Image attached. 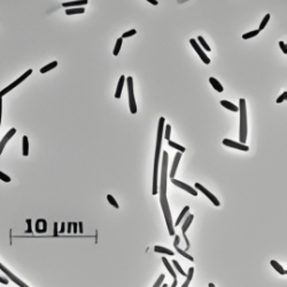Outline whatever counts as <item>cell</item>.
I'll return each instance as SVG.
<instances>
[{
	"mask_svg": "<svg viewBox=\"0 0 287 287\" xmlns=\"http://www.w3.org/2000/svg\"><path fill=\"white\" fill-rule=\"evenodd\" d=\"M223 144H224L225 146H228V147H232V148H237V150H243V152H247V150H249V147L246 146V145L240 144V143H235V141L230 140V139H224V140H223Z\"/></svg>",
	"mask_w": 287,
	"mask_h": 287,
	"instance_id": "cell-8",
	"label": "cell"
},
{
	"mask_svg": "<svg viewBox=\"0 0 287 287\" xmlns=\"http://www.w3.org/2000/svg\"><path fill=\"white\" fill-rule=\"evenodd\" d=\"M56 65H58V62H56V61H53V62L48 63V65H45V67H43V68L40 69V72H41V74H45V72H47V71H50V70H52V69H54Z\"/></svg>",
	"mask_w": 287,
	"mask_h": 287,
	"instance_id": "cell-19",
	"label": "cell"
},
{
	"mask_svg": "<svg viewBox=\"0 0 287 287\" xmlns=\"http://www.w3.org/2000/svg\"><path fill=\"white\" fill-rule=\"evenodd\" d=\"M198 40H199V43H200V44H201V46H203V48H204V50H206V51H207V52H209V51H210V50H211V48H210V47H209V45H208V44H207V43H206V40L203 39V37H202V36H199V37H198Z\"/></svg>",
	"mask_w": 287,
	"mask_h": 287,
	"instance_id": "cell-31",
	"label": "cell"
},
{
	"mask_svg": "<svg viewBox=\"0 0 287 287\" xmlns=\"http://www.w3.org/2000/svg\"><path fill=\"white\" fill-rule=\"evenodd\" d=\"M177 286V279L175 278V280H174V282H172V285H171V287H176Z\"/></svg>",
	"mask_w": 287,
	"mask_h": 287,
	"instance_id": "cell-49",
	"label": "cell"
},
{
	"mask_svg": "<svg viewBox=\"0 0 287 287\" xmlns=\"http://www.w3.org/2000/svg\"><path fill=\"white\" fill-rule=\"evenodd\" d=\"M122 41H123V38H118L117 41H116V45H115V48H114V55L116 56V55H118V53H119V50H121V46H122Z\"/></svg>",
	"mask_w": 287,
	"mask_h": 287,
	"instance_id": "cell-28",
	"label": "cell"
},
{
	"mask_svg": "<svg viewBox=\"0 0 287 287\" xmlns=\"http://www.w3.org/2000/svg\"><path fill=\"white\" fill-rule=\"evenodd\" d=\"M239 113H240V144L246 143L247 140V111H246V100L240 99L239 101Z\"/></svg>",
	"mask_w": 287,
	"mask_h": 287,
	"instance_id": "cell-3",
	"label": "cell"
},
{
	"mask_svg": "<svg viewBox=\"0 0 287 287\" xmlns=\"http://www.w3.org/2000/svg\"><path fill=\"white\" fill-rule=\"evenodd\" d=\"M71 226H72V223H68V225H67V232H68V233H71Z\"/></svg>",
	"mask_w": 287,
	"mask_h": 287,
	"instance_id": "cell-41",
	"label": "cell"
},
{
	"mask_svg": "<svg viewBox=\"0 0 287 287\" xmlns=\"http://www.w3.org/2000/svg\"><path fill=\"white\" fill-rule=\"evenodd\" d=\"M195 187H196V189H199V191H201V192H202L203 194H204V195H206V196H207V198H208L209 200H211V202L214 203V204H215L216 207H218V206L221 204V203H219V201H218V200H217V199H216V198H215V195H214V194H211V193L209 192L208 189H206L204 186H202L201 184L196 183V184H195Z\"/></svg>",
	"mask_w": 287,
	"mask_h": 287,
	"instance_id": "cell-7",
	"label": "cell"
},
{
	"mask_svg": "<svg viewBox=\"0 0 287 287\" xmlns=\"http://www.w3.org/2000/svg\"><path fill=\"white\" fill-rule=\"evenodd\" d=\"M154 250H155L156 253H164V254L171 255V256L174 255V252H172V250H170L168 248L161 247V246H155V247H154Z\"/></svg>",
	"mask_w": 287,
	"mask_h": 287,
	"instance_id": "cell-23",
	"label": "cell"
},
{
	"mask_svg": "<svg viewBox=\"0 0 287 287\" xmlns=\"http://www.w3.org/2000/svg\"><path fill=\"white\" fill-rule=\"evenodd\" d=\"M128 82V94H129V104H130V110L132 114L137 113V104H136V99H134V94H133V79L132 77H128L126 78Z\"/></svg>",
	"mask_w": 287,
	"mask_h": 287,
	"instance_id": "cell-4",
	"label": "cell"
},
{
	"mask_svg": "<svg viewBox=\"0 0 287 287\" xmlns=\"http://www.w3.org/2000/svg\"><path fill=\"white\" fill-rule=\"evenodd\" d=\"M208 287H215V285H214L213 282H210V284H209V285H208Z\"/></svg>",
	"mask_w": 287,
	"mask_h": 287,
	"instance_id": "cell-50",
	"label": "cell"
},
{
	"mask_svg": "<svg viewBox=\"0 0 287 287\" xmlns=\"http://www.w3.org/2000/svg\"><path fill=\"white\" fill-rule=\"evenodd\" d=\"M107 200H108V201H109V203H110V204H113V206H114L115 208H118V203H117V201H116V200H115V199L113 198V195H110V194H108V195H107Z\"/></svg>",
	"mask_w": 287,
	"mask_h": 287,
	"instance_id": "cell-33",
	"label": "cell"
},
{
	"mask_svg": "<svg viewBox=\"0 0 287 287\" xmlns=\"http://www.w3.org/2000/svg\"><path fill=\"white\" fill-rule=\"evenodd\" d=\"M270 263H271V265L273 267V269H276V271H278V272H279L280 274H286L287 273L286 270H284L278 262H276V261H273V260H272V261L270 262Z\"/></svg>",
	"mask_w": 287,
	"mask_h": 287,
	"instance_id": "cell-20",
	"label": "cell"
},
{
	"mask_svg": "<svg viewBox=\"0 0 287 287\" xmlns=\"http://www.w3.org/2000/svg\"><path fill=\"white\" fill-rule=\"evenodd\" d=\"M136 32H137V30H134V29H132V30H130V31H128V32H124L123 36H122V38H129V37H131V36H133V35H136Z\"/></svg>",
	"mask_w": 287,
	"mask_h": 287,
	"instance_id": "cell-36",
	"label": "cell"
},
{
	"mask_svg": "<svg viewBox=\"0 0 287 287\" xmlns=\"http://www.w3.org/2000/svg\"><path fill=\"white\" fill-rule=\"evenodd\" d=\"M78 226H79V232L83 233V224H82V223H78Z\"/></svg>",
	"mask_w": 287,
	"mask_h": 287,
	"instance_id": "cell-47",
	"label": "cell"
},
{
	"mask_svg": "<svg viewBox=\"0 0 287 287\" xmlns=\"http://www.w3.org/2000/svg\"><path fill=\"white\" fill-rule=\"evenodd\" d=\"M87 2H89L87 0H83V1H70V2H63L62 6L65 7V8H68V7L74 8L75 6H84Z\"/></svg>",
	"mask_w": 287,
	"mask_h": 287,
	"instance_id": "cell-14",
	"label": "cell"
},
{
	"mask_svg": "<svg viewBox=\"0 0 287 287\" xmlns=\"http://www.w3.org/2000/svg\"><path fill=\"white\" fill-rule=\"evenodd\" d=\"M162 262H163V264L165 265V267L168 269V271L170 272V274L174 277V278H177L176 277V272H175V270L171 267V265H170V263H169V261L165 258V257H162Z\"/></svg>",
	"mask_w": 287,
	"mask_h": 287,
	"instance_id": "cell-22",
	"label": "cell"
},
{
	"mask_svg": "<svg viewBox=\"0 0 287 287\" xmlns=\"http://www.w3.org/2000/svg\"><path fill=\"white\" fill-rule=\"evenodd\" d=\"M26 223H28V230H26V233H32V231H31V219H26Z\"/></svg>",
	"mask_w": 287,
	"mask_h": 287,
	"instance_id": "cell-39",
	"label": "cell"
},
{
	"mask_svg": "<svg viewBox=\"0 0 287 287\" xmlns=\"http://www.w3.org/2000/svg\"><path fill=\"white\" fill-rule=\"evenodd\" d=\"M172 263H174V265L176 267V269H177V270H178V272H179V273H180V274H183L184 277H186V276H187V274L185 273V271H184L183 269L180 267V265H179V263H178V262L175 261V260H174V261H172Z\"/></svg>",
	"mask_w": 287,
	"mask_h": 287,
	"instance_id": "cell-32",
	"label": "cell"
},
{
	"mask_svg": "<svg viewBox=\"0 0 287 287\" xmlns=\"http://www.w3.org/2000/svg\"><path fill=\"white\" fill-rule=\"evenodd\" d=\"M65 223H62V224H61V230H60L59 232H61V233H63V232H65Z\"/></svg>",
	"mask_w": 287,
	"mask_h": 287,
	"instance_id": "cell-45",
	"label": "cell"
},
{
	"mask_svg": "<svg viewBox=\"0 0 287 287\" xmlns=\"http://www.w3.org/2000/svg\"><path fill=\"white\" fill-rule=\"evenodd\" d=\"M209 82H210V84L213 85V87H214V89H215L217 92H219V93H221V92H223V90H224V89H223V86L221 85V83H219V82H218V80H217L216 78H214V77H210V78H209Z\"/></svg>",
	"mask_w": 287,
	"mask_h": 287,
	"instance_id": "cell-15",
	"label": "cell"
},
{
	"mask_svg": "<svg viewBox=\"0 0 287 287\" xmlns=\"http://www.w3.org/2000/svg\"><path fill=\"white\" fill-rule=\"evenodd\" d=\"M23 155L24 156L29 155V139L26 136H23Z\"/></svg>",
	"mask_w": 287,
	"mask_h": 287,
	"instance_id": "cell-24",
	"label": "cell"
},
{
	"mask_svg": "<svg viewBox=\"0 0 287 287\" xmlns=\"http://www.w3.org/2000/svg\"><path fill=\"white\" fill-rule=\"evenodd\" d=\"M1 111H2V99L0 97V124H1Z\"/></svg>",
	"mask_w": 287,
	"mask_h": 287,
	"instance_id": "cell-44",
	"label": "cell"
},
{
	"mask_svg": "<svg viewBox=\"0 0 287 287\" xmlns=\"http://www.w3.org/2000/svg\"><path fill=\"white\" fill-rule=\"evenodd\" d=\"M74 225V233H77V223H72Z\"/></svg>",
	"mask_w": 287,
	"mask_h": 287,
	"instance_id": "cell-46",
	"label": "cell"
},
{
	"mask_svg": "<svg viewBox=\"0 0 287 287\" xmlns=\"http://www.w3.org/2000/svg\"><path fill=\"white\" fill-rule=\"evenodd\" d=\"M46 226H47L46 221L43 219V218H40V219H38L37 223H36V231H37L38 233H44V232H46Z\"/></svg>",
	"mask_w": 287,
	"mask_h": 287,
	"instance_id": "cell-12",
	"label": "cell"
},
{
	"mask_svg": "<svg viewBox=\"0 0 287 287\" xmlns=\"http://www.w3.org/2000/svg\"><path fill=\"white\" fill-rule=\"evenodd\" d=\"M161 287H168V285H167V284H163V285H161Z\"/></svg>",
	"mask_w": 287,
	"mask_h": 287,
	"instance_id": "cell-51",
	"label": "cell"
},
{
	"mask_svg": "<svg viewBox=\"0 0 287 287\" xmlns=\"http://www.w3.org/2000/svg\"><path fill=\"white\" fill-rule=\"evenodd\" d=\"M189 43L192 44V46H193V48L195 50V52L198 53V54H199V56H200V59L202 60V61H203V62H204V63H206V65H209V63H210V59H209L208 56L206 55V53L203 52V51H202V48H201V47L199 46V44L196 43V40H195V39H193V38H192V39H189Z\"/></svg>",
	"mask_w": 287,
	"mask_h": 287,
	"instance_id": "cell-6",
	"label": "cell"
},
{
	"mask_svg": "<svg viewBox=\"0 0 287 287\" xmlns=\"http://www.w3.org/2000/svg\"><path fill=\"white\" fill-rule=\"evenodd\" d=\"M164 117L160 118L159 126H157V136H156V150H155V159H154V174H153V195H156L157 191V170H159V160H160V152L162 146V138H163V129H164Z\"/></svg>",
	"mask_w": 287,
	"mask_h": 287,
	"instance_id": "cell-2",
	"label": "cell"
},
{
	"mask_svg": "<svg viewBox=\"0 0 287 287\" xmlns=\"http://www.w3.org/2000/svg\"><path fill=\"white\" fill-rule=\"evenodd\" d=\"M0 179H1L2 182H5V183H9V182H11V177H8L6 174H4V172H1V171H0Z\"/></svg>",
	"mask_w": 287,
	"mask_h": 287,
	"instance_id": "cell-35",
	"label": "cell"
},
{
	"mask_svg": "<svg viewBox=\"0 0 287 287\" xmlns=\"http://www.w3.org/2000/svg\"><path fill=\"white\" fill-rule=\"evenodd\" d=\"M260 33V30H254V31H250V32L248 33H245L243 36H242V38L243 39H249V38H253V37H255V36H257Z\"/></svg>",
	"mask_w": 287,
	"mask_h": 287,
	"instance_id": "cell-30",
	"label": "cell"
},
{
	"mask_svg": "<svg viewBox=\"0 0 287 287\" xmlns=\"http://www.w3.org/2000/svg\"><path fill=\"white\" fill-rule=\"evenodd\" d=\"M170 132H171V125L170 124H167L165 125V131H164V137L167 140L170 139Z\"/></svg>",
	"mask_w": 287,
	"mask_h": 287,
	"instance_id": "cell-34",
	"label": "cell"
},
{
	"mask_svg": "<svg viewBox=\"0 0 287 287\" xmlns=\"http://www.w3.org/2000/svg\"><path fill=\"white\" fill-rule=\"evenodd\" d=\"M221 104H222L223 107H225V108L230 109V110H232V111H239V108H238V107H237L235 104H232V102L228 101V100H221Z\"/></svg>",
	"mask_w": 287,
	"mask_h": 287,
	"instance_id": "cell-16",
	"label": "cell"
},
{
	"mask_svg": "<svg viewBox=\"0 0 287 287\" xmlns=\"http://www.w3.org/2000/svg\"><path fill=\"white\" fill-rule=\"evenodd\" d=\"M179 240H180L179 235H176V238H175V242H174V246H178V243H179Z\"/></svg>",
	"mask_w": 287,
	"mask_h": 287,
	"instance_id": "cell-42",
	"label": "cell"
},
{
	"mask_svg": "<svg viewBox=\"0 0 287 287\" xmlns=\"http://www.w3.org/2000/svg\"><path fill=\"white\" fill-rule=\"evenodd\" d=\"M167 170H168V153L163 152L162 154V171H161V186H160V201L163 210V215L165 218V223L169 228V234L175 235L174 230V222L170 213L169 204L167 200Z\"/></svg>",
	"mask_w": 287,
	"mask_h": 287,
	"instance_id": "cell-1",
	"label": "cell"
},
{
	"mask_svg": "<svg viewBox=\"0 0 287 287\" xmlns=\"http://www.w3.org/2000/svg\"><path fill=\"white\" fill-rule=\"evenodd\" d=\"M148 2H150V4H152V5H157V4H159V2H157L156 0H150V1H148Z\"/></svg>",
	"mask_w": 287,
	"mask_h": 287,
	"instance_id": "cell-48",
	"label": "cell"
},
{
	"mask_svg": "<svg viewBox=\"0 0 287 287\" xmlns=\"http://www.w3.org/2000/svg\"><path fill=\"white\" fill-rule=\"evenodd\" d=\"M193 218H194V216L191 214V215H189V217H187V218L185 219L183 228H182V231H183V233H185V232L187 231V228H189V225H191V223H192V221H193Z\"/></svg>",
	"mask_w": 287,
	"mask_h": 287,
	"instance_id": "cell-18",
	"label": "cell"
},
{
	"mask_svg": "<svg viewBox=\"0 0 287 287\" xmlns=\"http://www.w3.org/2000/svg\"><path fill=\"white\" fill-rule=\"evenodd\" d=\"M193 273H194V269H193V267H189V273H187V276H186V280H185V282L183 284V286H182V287H189V282H191V280H192Z\"/></svg>",
	"mask_w": 287,
	"mask_h": 287,
	"instance_id": "cell-21",
	"label": "cell"
},
{
	"mask_svg": "<svg viewBox=\"0 0 287 287\" xmlns=\"http://www.w3.org/2000/svg\"><path fill=\"white\" fill-rule=\"evenodd\" d=\"M169 146H171L172 148H176V150H178L180 153H184L185 150H186V148L185 147H183V146H180V145H178V144L174 143L172 140H169Z\"/></svg>",
	"mask_w": 287,
	"mask_h": 287,
	"instance_id": "cell-27",
	"label": "cell"
},
{
	"mask_svg": "<svg viewBox=\"0 0 287 287\" xmlns=\"http://www.w3.org/2000/svg\"><path fill=\"white\" fill-rule=\"evenodd\" d=\"M124 80H125V76H121V77H119V80H118L117 89H116V93H115V98H116V99L121 98V94H122V89H123V85H124Z\"/></svg>",
	"mask_w": 287,
	"mask_h": 287,
	"instance_id": "cell-13",
	"label": "cell"
},
{
	"mask_svg": "<svg viewBox=\"0 0 287 287\" xmlns=\"http://www.w3.org/2000/svg\"><path fill=\"white\" fill-rule=\"evenodd\" d=\"M85 12V9L83 7H78V8H68L65 11L67 15H74V14H83Z\"/></svg>",
	"mask_w": 287,
	"mask_h": 287,
	"instance_id": "cell-17",
	"label": "cell"
},
{
	"mask_svg": "<svg viewBox=\"0 0 287 287\" xmlns=\"http://www.w3.org/2000/svg\"><path fill=\"white\" fill-rule=\"evenodd\" d=\"M279 46H280L281 51L285 53V54H287V45L286 44H285L284 41H280V43H279Z\"/></svg>",
	"mask_w": 287,
	"mask_h": 287,
	"instance_id": "cell-38",
	"label": "cell"
},
{
	"mask_svg": "<svg viewBox=\"0 0 287 287\" xmlns=\"http://www.w3.org/2000/svg\"><path fill=\"white\" fill-rule=\"evenodd\" d=\"M286 99H287V92H284L280 97L277 99V104H281V102H282V101H285Z\"/></svg>",
	"mask_w": 287,
	"mask_h": 287,
	"instance_id": "cell-37",
	"label": "cell"
},
{
	"mask_svg": "<svg viewBox=\"0 0 287 287\" xmlns=\"http://www.w3.org/2000/svg\"><path fill=\"white\" fill-rule=\"evenodd\" d=\"M31 74H32V70H31V69H29V70H28V71L24 72V74H23L22 76H20L19 78H17V79H16V80H15V82H13V83H12V84H11V85H8V86H7L6 89H4L2 91H0V97H2V95H5V94H7V93H8V92H9V91H12V90H13L14 87H16V86H17V85L20 84V83H22V82H23L24 79L28 78V77H29V76H30Z\"/></svg>",
	"mask_w": 287,
	"mask_h": 287,
	"instance_id": "cell-5",
	"label": "cell"
},
{
	"mask_svg": "<svg viewBox=\"0 0 287 287\" xmlns=\"http://www.w3.org/2000/svg\"><path fill=\"white\" fill-rule=\"evenodd\" d=\"M180 159H182V153H180V152H178V153H176V155H175L174 164H172L171 172H170V177H171V179H172V178H175V175H176V171H177V167H178V163H179Z\"/></svg>",
	"mask_w": 287,
	"mask_h": 287,
	"instance_id": "cell-11",
	"label": "cell"
},
{
	"mask_svg": "<svg viewBox=\"0 0 287 287\" xmlns=\"http://www.w3.org/2000/svg\"><path fill=\"white\" fill-rule=\"evenodd\" d=\"M16 133V129H11V130L8 131L6 133V136L1 139V141H0V155H1V153H2V150H4V148H5V146H6L7 141L11 139V138L13 137L14 134Z\"/></svg>",
	"mask_w": 287,
	"mask_h": 287,
	"instance_id": "cell-10",
	"label": "cell"
},
{
	"mask_svg": "<svg viewBox=\"0 0 287 287\" xmlns=\"http://www.w3.org/2000/svg\"><path fill=\"white\" fill-rule=\"evenodd\" d=\"M171 182H172V184L174 185H176V186H178V187H180V189H185V191H187L189 193H191L193 196H196L198 195V192H196L195 189H193V187H191V186H189L187 184L185 183H182V182H179V180H177V179H175V178H172L171 179Z\"/></svg>",
	"mask_w": 287,
	"mask_h": 287,
	"instance_id": "cell-9",
	"label": "cell"
},
{
	"mask_svg": "<svg viewBox=\"0 0 287 287\" xmlns=\"http://www.w3.org/2000/svg\"><path fill=\"white\" fill-rule=\"evenodd\" d=\"M175 248H176V250L179 253V254L182 255V256H184V257H186L189 261H194V258H193V256H191V255H189L185 250H183V249H180V248L178 247V246H175Z\"/></svg>",
	"mask_w": 287,
	"mask_h": 287,
	"instance_id": "cell-26",
	"label": "cell"
},
{
	"mask_svg": "<svg viewBox=\"0 0 287 287\" xmlns=\"http://www.w3.org/2000/svg\"><path fill=\"white\" fill-rule=\"evenodd\" d=\"M269 20H270V15H269V14H267V15L264 16V19L262 20L261 24H260V28H258L257 30H260V31H261V30H263V29H264V28L267 26V22H269Z\"/></svg>",
	"mask_w": 287,
	"mask_h": 287,
	"instance_id": "cell-29",
	"label": "cell"
},
{
	"mask_svg": "<svg viewBox=\"0 0 287 287\" xmlns=\"http://www.w3.org/2000/svg\"><path fill=\"white\" fill-rule=\"evenodd\" d=\"M58 233H59V232H58V223H54V235L56 237Z\"/></svg>",
	"mask_w": 287,
	"mask_h": 287,
	"instance_id": "cell-43",
	"label": "cell"
},
{
	"mask_svg": "<svg viewBox=\"0 0 287 287\" xmlns=\"http://www.w3.org/2000/svg\"><path fill=\"white\" fill-rule=\"evenodd\" d=\"M189 206H186V207H185V208L183 209V211H182V213L179 214V216H178V218H177L176 223H175V225H176V226H177V225H179V223L182 222V219L184 218V216H185L186 214H187V213H189Z\"/></svg>",
	"mask_w": 287,
	"mask_h": 287,
	"instance_id": "cell-25",
	"label": "cell"
},
{
	"mask_svg": "<svg viewBox=\"0 0 287 287\" xmlns=\"http://www.w3.org/2000/svg\"><path fill=\"white\" fill-rule=\"evenodd\" d=\"M0 282L4 284V285H7V284H8V279H7V278H2V277H0Z\"/></svg>",
	"mask_w": 287,
	"mask_h": 287,
	"instance_id": "cell-40",
	"label": "cell"
}]
</instances>
